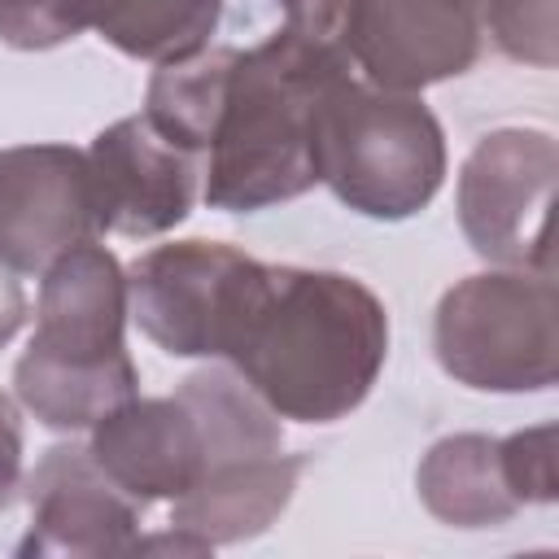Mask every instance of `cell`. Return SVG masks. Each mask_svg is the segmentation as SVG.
I'll return each mask as SVG.
<instances>
[{"label":"cell","mask_w":559,"mask_h":559,"mask_svg":"<svg viewBox=\"0 0 559 559\" xmlns=\"http://www.w3.org/2000/svg\"><path fill=\"white\" fill-rule=\"evenodd\" d=\"M96 227L122 236H157L192 205V153L170 144L148 118H122L87 148Z\"/></svg>","instance_id":"cell-10"},{"label":"cell","mask_w":559,"mask_h":559,"mask_svg":"<svg viewBox=\"0 0 559 559\" xmlns=\"http://www.w3.org/2000/svg\"><path fill=\"white\" fill-rule=\"evenodd\" d=\"M489 22L511 57L555 61V0H489Z\"/></svg>","instance_id":"cell-16"},{"label":"cell","mask_w":559,"mask_h":559,"mask_svg":"<svg viewBox=\"0 0 559 559\" xmlns=\"http://www.w3.org/2000/svg\"><path fill=\"white\" fill-rule=\"evenodd\" d=\"M231 61H236V48H214V52H192L183 61H166L148 83V114L144 118L170 144H179L188 153L210 148Z\"/></svg>","instance_id":"cell-15"},{"label":"cell","mask_w":559,"mask_h":559,"mask_svg":"<svg viewBox=\"0 0 559 559\" xmlns=\"http://www.w3.org/2000/svg\"><path fill=\"white\" fill-rule=\"evenodd\" d=\"M92 459L140 507L148 498L179 502L210 472V432L197 402L183 389L179 397H153V402L127 397L96 424Z\"/></svg>","instance_id":"cell-11"},{"label":"cell","mask_w":559,"mask_h":559,"mask_svg":"<svg viewBox=\"0 0 559 559\" xmlns=\"http://www.w3.org/2000/svg\"><path fill=\"white\" fill-rule=\"evenodd\" d=\"M135 498L122 493L92 450L57 445L31 476V537L22 550H135Z\"/></svg>","instance_id":"cell-12"},{"label":"cell","mask_w":559,"mask_h":559,"mask_svg":"<svg viewBox=\"0 0 559 559\" xmlns=\"http://www.w3.org/2000/svg\"><path fill=\"white\" fill-rule=\"evenodd\" d=\"M96 227L87 153L66 144H26L0 153V262L44 271Z\"/></svg>","instance_id":"cell-9"},{"label":"cell","mask_w":559,"mask_h":559,"mask_svg":"<svg viewBox=\"0 0 559 559\" xmlns=\"http://www.w3.org/2000/svg\"><path fill=\"white\" fill-rule=\"evenodd\" d=\"M555 144L542 131H498L476 144L459 179V218L476 253L546 271V210Z\"/></svg>","instance_id":"cell-7"},{"label":"cell","mask_w":559,"mask_h":559,"mask_svg":"<svg viewBox=\"0 0 559 559\" xmlns=\"http://www.w3.org/2000/svg\"><path fill=\"white\" fill-rule=\"evenodd\" d=\"M341 48L367 83L415 92L472 66L476 17L467 0H349Z\"/></svg>","instance_id":"cell-8"},{"label":"cell","mask_w":559,"mask_h":559,"mask_svg":"<svg viewBox=\"0 0 559 559\" xmlns=\"http://www.w3.org/2000/svg\"><path fill=\"white\" fill-rule=\"evenodd\" d=\"M419 493L441 520L463 524V528L498 524L520 507L502 480L498 441L489 437L437 441L419 467Z\"/></svg>","instance_id":"cell-14"},{"label":"cell","mask_w":559,"mask_h":559,"mask_svg":"<svg viewBox=\"0 0 559 559\" xmlns=\"http://www.w3.org/2000/svg\"><path fill=\"white\" fill-rule=\"evenodd\" d=\"M437 358L472 389H546L555 380V288L542 275H472L441 297Z\"/></svg>","instance_id":"cell-5"},{"label":"cell","mask_w":559,"mask_h":559,"mask_svg":"<svg viewBox=\"0 0 559 559\" xmlns=\"http://www.w3.org/2000/svg\"><path fill=\"white\" fill-rule=\"evenodd\" d=\"M550 437H555V428H533V432H515L511 441H498L502 480H507L515 502H550L555 498Z\"/></svg>","instance_id":"cell-17"},{"label":"cell","mask_w":559,"mask_h":559,"mask_svg":"<svg viewBox=\"0 0 559 559\" xmlns=\"http://www.w3.org/2000/svg\"><path fill=\"white\" fill-rule=\"evenodd\" d=\"M384 354L389 319L367 284L332 271L271 266L227 358L275 415L328 424L367 397Z\"/></svg>","instance_id":"cell-1"},{"label":"cell","mask_w":559,"mask_h":559,"mask_svg":"<svg viewBox=\"0 0 559 559\" xmlns=\"http://www.w3.org/2000/svg\"><path fill=\"white\" fill-rule=\"evenodd\" d=\"M17 472H22V424H17V411L9 406V397L0 393V507L9 502V493L17 485Z\"/></svg>","instance_id":"cell-18"},{"label":"cell","mask_w":559,"mask_h":559,"mask_svg":"<svg viewBox=\"0 0 559 559\" xmlns=\"http://www.w3.org/2000/svg\"><path fill=\"white\" fill-rule=\"evenodd\" d=\"M83 31L144 61H183L205 48L218 26V0H79Z\"/></svg>","instance_id":"cell-13"},{"label":"cell","mask_w":559,"mask_h":559,"mask_svg":"<svg viewBox=\"0 0 559 559\" xmlns=\"http://www.w3.org/2000/svg\"><path fill=\"white\" fill-rule=\"evenodd\" d=\"M314 175L358 214L406 218L441 188V127L424 100L341 74L314 105Z\"/></svg>","instance_id":"cell-4"},{"label":"cell","mask_w":559,"mask_h":559,"mask_svg":"<svg viewBox=\"0 0 559 559\" xmlns=\"http://www.w3.org/2000/svg\"><path fill=\"white\" fill-rule=\"evenodd\" d=\"M122 319L127 280L109 249L83 240L44 266L39 323L17 362V397L39 424L87 428L135 393Z\"/></svg>","instance_id":"cell-3"},{"label":"cell","mask_w":559,"mask_h":559,"mask_svg":"<svg viewBox=\"0 0 559 559\" xmlns=\"http://www.w3.org/2000/svg\"><path fill=\"white\" fill-rule=\"evenodd\" d=\"M271 266L205 240L162 245L131 266L127 301L140 328L179 358L231 354Z\"/></svg>","instance_id":"cell-6"},{"label":"cell","mask_w":559,"mask_h":559,"mask_svg":"<svg viewBox=\"0 0 559 559\" xmlns=\"http://www.w3.org/2000/svg\"><path fill=\"white\" fill-rule=\"evenodd\" d=\"M341 74H349L341 39L288 22L253 52H236L210 135L205 201L262 210L314 188V105Z\"/></svg>","instance_id":"cell-2"}]
</instances>
